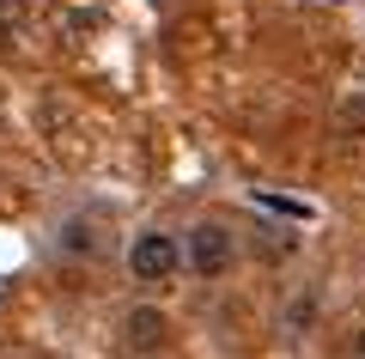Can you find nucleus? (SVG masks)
I'll use <instances>...</instances> for the list:
<instances>
[{"instance_id": "nucleus-2", "label": "nucleus", "mask_w": 365, "mask_h": 359, "mask_svg": "<svg viewBox=\"0 0 365 359\" xmlns=\"http://www.w3.org/2000/svg\"><path fill=\"white\" fill-rule=\"evenodd\" d=\"M177 262H182V250H177L170 231H140V238L128 244V274L134 280H170Z\"/></svg>"}, {"instance_id": "nucleus-4", "label": "nucleus", "mask_w": 365, "mask_h": 359, "mask_svg": "<svg viewBox=\"0 0 365 359\" xmlns=\"http://www.w3.org/2000/svg\"><path fill=\"white\" fill-rule=\"evenodd\" d=\"M61 244H67V250H86V256H98V250H104V231L91 226V219H67Z\"/></svg>"}, {"instance_id": "nucleus-1", "label": "nucleus", "mask_w": 365, "mask_h": 359, "mask_svg": "<svg viewBox=\"0 0 365 359\" xmlns=\"http://www.w3.org/2000/svg\"><path fill=\"white\" fill-rule=\"evenodd\" d=\"M182 256H189V274H195V280H220V274L232 268V231L207 219V226H195V231H189Z\"/></svg>"}, {"instance_id": "nucleus-5", "label": "nucleus", "mask_w": 365, "mask_h": 359, "mask_svg": "<svg viewBox=\"0 0 365 359\" xmlns=\"http://www.w3.org/2000/svg\"><path fill=\"white\" fill-rule=\"evenodd\" d=\"M335 128H341V134H365V98H347V103H341V110H335Z\"/></svg>"}, {"instance_id": "nucleus-7", "label": "nucleus", "mask_w": 365, "mask_h": 359, "mask_svg": "<svg viewBox=\"0 0 365 359\" xmlns=\"http://www.w3.org/2000/svg\"><path fill=\"white\" fill-rule=\"evenodd\" d=\"M353 359H365V329H359V335H353Z\"/></svg>"}, {"instance_id": "nucleus-3", "label": "nucleus", "mask_w": 365, "mask_h": 359, "mask_svg": "<svg viewBox=\"0 0 365 359\" xmlns=\"http://www.w3.org/2000/svg\"><path fill=\"white\" fill-rule=\"evenodd\" d=\"M165 335H170V317L158 305H134L128 317H122V341L134 347V353H153V347H165Z\"/></svg>"}, {"instance_id": "nucleus-6", "label": "nucleus", "mask_w": 365, "mask_h": 359, "mask_svg": "<svg viewBox=\"0 0 365 359\" xmlns=\"http://www.w3.org/2000/svg\"><path fill=\"white\" fill-rule=\"evenodd\" d=\"M311 317H317V298H299V305L287 310V329H292V335H304V329H311Z\"/></svg>"}]
</instances>
